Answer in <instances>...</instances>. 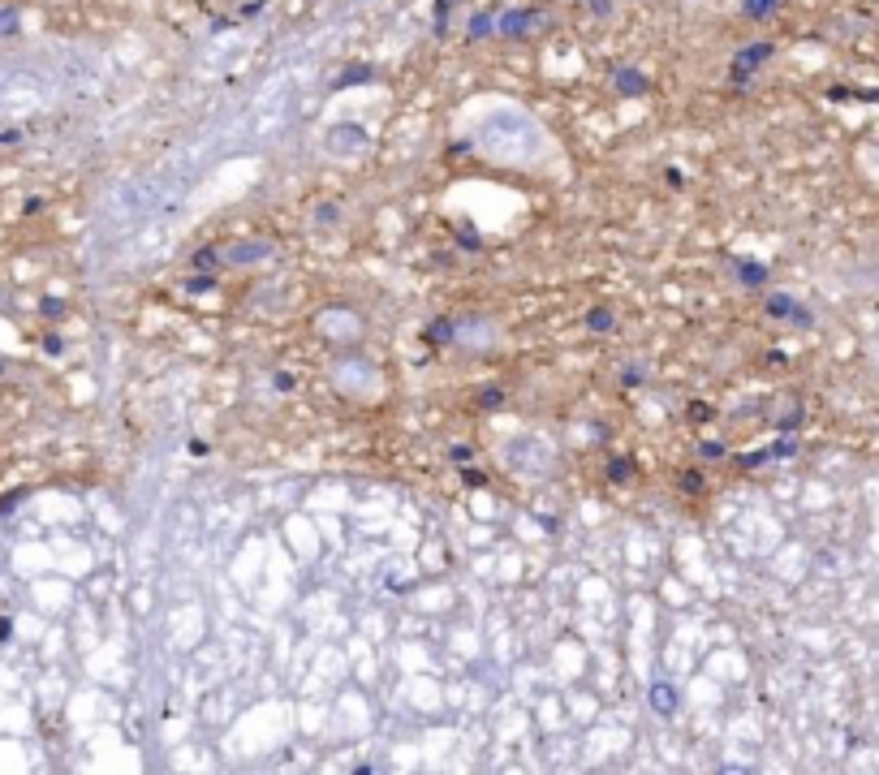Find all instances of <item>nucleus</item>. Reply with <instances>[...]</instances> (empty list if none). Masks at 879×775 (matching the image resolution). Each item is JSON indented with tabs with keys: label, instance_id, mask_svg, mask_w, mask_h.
<instances>
[{
	"label": "nucleus",
	"instance_id": "obj_1",
	"mask_svg": "<svg viewBox=\"0 0 879 775\" xmlns=\"http://www.w3.org/2000/svg\"><path fill=\"white\" fill-rule=\"evenodd\" d=\"M267 254H271L267 242H242V246H229V250H225V263L242 267V263H254V259H267Z\"/></svg>",
	"mask_w": 879,
	"mask_h": 775
},
{
	"label": "nucleus",
	"instance_id": "obj_2",
	"mask_svg": "<svg viewBox=\"0 0 879 775\" xmlns=\"http://www.w3.org/2000/svg\"><path fill=\"white\" fill-rule=\"evenodd\" d=\"M362 142H366V134L358 125H337V134H327V147H337V151H354Z\"/></svg>",
	"mask_w": 879,
	"mask_h": 775
},
{
	"label": "nucleus",
	"instance_id": "obj_3",
	"mask_svg": "<svg viewBox=\"0 0 879 775\" xmlns=\"http://www.w3.org/2000/svg\"><path fill=\"white\" fill-rule=\"evenodd\" d=\"M767 310H772L776 319H789V315H793L797 323H810V315H806V310H797V306H793V298H785V293H776V298H767Z\"/></svg>",
	"mask_w": 879,
	"mask_h": 775
},
{
	"label": "nucleus",
	"instance_id": "obj_4",
	"mask_svg": "<svg viewBox=\"0 0 879 775\" xmlns=\"http://www.w3.org/2000/svg\"><path fill=\"white\" fill-rule=\"evenodd\" d=\"M733 267H737V276H741L746 285H763V281H767V267H763V263H754V259H737Z\"/></svg>",
	"mask_w": 879,
	"mask_h": 775
},
{
	"label": "nucleus",
	"instance_id": "obj_5",
	"mask_svg": "<svg viewBox=\"0 0 879 775\" xmlns=\"http://www.w3.org/2000/svg\"><path fill=\"white\" fill-rule=\"evenodd\" d=\"M453 332H457V327H453L449 319H440V323H427V341H431V345H453V341H457Z\"/></svg>",
	"mask_w": 879,
	"mask_h": 775
},
{
	"label": "nucleus",
	"instance_id": "obj_6",
	"mask_svg": "<svg viewBox=\"0 0 879 775\" xmlns=\"http://www.w3.org/2000/svg\"><path fill=\"white\" fill-rule=\"evenodd\" d=\"M215 263H225V254H220V250H211V246L194 250V259H190V267H198V271H211Z\"/></svg>",
	"mask_w": 879,
	"mask_h": 775
},
{
	"label": "nucleus",
	"instance_id": "obj_7",
	"mask_svg": "<svg viewBox=\"0 0 879 775\" xmlns=\"http://www.w3.org/2000/svg\"><path fill=\"white\" fill-rule=\"evenodd\" d=\"M629 474H634V461H629V457H612V461H608V478H612V482H629Z\"/></svg>",
	"mask_w": 879,
	"mask_h": 775
},
{
	"label": "nucleus",
	"instance_id": "obj_8",
	"mask_svg": "<svg viewBox=\"0 0 879 775\" xmlns=\"http://www.w3.org/2000/svg\"><path fill=\"white\" fill-rule=\"evenodd\" d=\"M478 405H483V409H500V405H505V388H496V383L483 388V392H478Z\"/></svg>",
	"mask_w": 879,
	"mask_h": 775
},
{
	"label": "nucleus",
	"instance_id": "obj_9",
	"mask_svg": "<svg viewBox=\"0 0 879 775\" xmlns=\"http://www.w3.org/2000/svg\"><path fill=\"white\" fill-rule=\"evenodd\" d=\"M586 327H590V332H608V327H612V310H590V315H586Z\"/></svg>",
	"mask_w": 879,
	"mask_h": 775
},
{
	"label": "nucleus",
	"instance_id": "obj_10",
	"mask_svg": "<svg viewBox=\"0 0 879 775\" xmlns=\"http://www.w3.org/2000/svg\"><path fill=\"white\" fill-rule=\"evenodd\" d=\"M207 289H215V276H207V271H203V276H190V281H186V293H207Z\"/></svg>",
	"mask_w": 879,
	"mask_h": 775
},
{
	"label": "nucleus",
	"instance_id": "obj_11",
	"mask_svg": "<svg viewBox=\"0 0 879 775\" xmlns=\"http://www.w3.org/2000/svg\"><path fill=\"white\" fill-rule=\"evenodd\" d=\"M651 702L659 706V715H668V711H673V689H664V685L651 689Z\"/></svg>",
	"mask_w": 879,
	"mask_h": 775
},
{
	"label": "nucleus",
	"instance_id": "obj_12",
	"mask_svg": "<svg viewBox=\"0 0 879 775\" xmlns=\"http://www.w3.org/2000/svg\"><path fill=\"white\" fill-rule=\"evenodd\" d=\"M526 22H530V13H509V18L500 22V30H505V35H509V30L517 35V30H526Z\"/></svg>",
	"mask_w": 879,
	"mask_h": 775
},
{
	"label": "nucleus",
	"instance_id": "obj_13",
	"mask_svg": "<svg viewBox=\"0 0 879 775\" xmlns=\"http://www.w3.org/2000/svg\"><path fill=\"white\" fill-rule=\"evenodd\" d=\"M617 82H621V91H625V95H638V91L646 86V82H642L638 74H617Z\"/></svg>",
	"mask_w": 879,
	"mask_h": 775
},
{
	"label": "nucleus",
	"instance_id": "obj_14",
	"mask_svg": "<svg viewBox=\"0 0 879 775\" xmlns=\"http://www.w3.org/2000/svg\"><path fill=\"white\" fill-rule=\"evenodd\" d=\"M461 482H466V487H487V474L474 470V465H466V470H461Z\"/></svg>",
	"mask_w": 879,
	"mask_h": 775
},
{
	"label": "nucleus",
	"instance_id": "obj_15",
	"mask_svg": "<svg viewBox=\"0 0 879 775\" xmlns=\"http://www.w3.org/2000/svg\"><path fill=\"white\" fill-rule=\"evenodd\" d=\"M43 315H47V319H61V315H65V302H57V298H43Z\"/></svg>",
	"mask_w": 879,
	"mask_h": 775
},
{
	"label": "nucleus",
	"instance_id": "obj_16",
	"mask_svg": "<svg viewBox=\"0 0 879 775\" xmlns=\"http://www.w3.org/2000/svg\"><path fill=\"white\" fill-rule=\"evenodd\" d=\"M337 215H341V211H337L332 203H323V207L315 211V220H319V225H332V220H337Z\"/></svg>",
	"mask_w": 879,
	"mask_h": 775
},
{
	"label": "nucleus",
	"instance_id": "obj_17",
	"mask_svg": "<svg viewBox=\"0 0 879 775\" xmlns=\"http://www.w3.org/2000/svg\"><path fill=\"white\" fill-rule=\"evenodd\" d=\"M772 5H776V0H746V13H767Z\"/></svg>",
	"mask_w": 879,
	"mask_h": 775
},
{
	"label": "nucleus",
	"instance_id": "obj_18",
	"mask_svg": "<svg viewBox=\"0 0 879 775\" xmlns=\"http://www.w3.org/2000/svg\"><path fill=\"white\" fill-rule=\"evenodd\" d=\"M702 457H724V444H720V439H707V444H702Z\"/></svg>",
	"mask_w": 879,
	"mask_h": 775
},
{
	"label": "nucleus",
	"instance_id": "obj_19",
	"mask_svg": "<svg viewBox=\"0 0 879 775\" xmlns=\"http://www.w3.org/2000/svg\"><path fill=\"white\" fill-rule=\"evenodd\" d=\"M457 242H461V246H470V250H478V246H483V242H478V233H470V229H461V233H457Z\"/></svg>",
	"mask_w": 879,
	"mask_h": 775
},
{
	"label": "nucleus",
	"instance_id": "obj_20",
	"mask_svg": "<svg viewBox=\"0 0 879 775\" xmlns=\"http://www.w3.org/2000/svg\"><path fill=\"white\" fill-rule=\"evenodd\" d=\"M18 500H22V491H13V495H5V500H0V517H5V513H13V504H18Z\"/></svg>",
	"mask_w": 879,
	"mask_h": 775
},
{
	"label": "nucleus",
	"instance_id": "obj_21",
	"mask_svg": "<svg viewBox=\"0 0 879 775\" xmlns=\"http://www.w3.org/2000/svg\"><path fill=\"white\" fill-rule=\"evenodd\" d=\"M690 418H694V422H702V418H711V409H707L702 401H694V409H690Z\"/></svg>",
	"mask_w": 879,
	"mask_h": 775
},
{
	"label": "nucleus",
	"instance_id": "obj_22",
	"mask_svg": "<svg viewBox=\"0 0 879 775\" xmlns=\"http://www.w3.org/2000/svg\"><path fill=\"white\" fill-rule=\"evenodd\" d=\"M681 487H685V491H702V478H698V474H685Z\"/></svg>",
	"mask_w": 879,
	"mask_h": 775
},
{
	"label": "nucleus",
	"instance_id": "obj_23",
	"mask_svg": "<svg viewBox=\"0 0 879 775\" xmlns=\"http://www.w3.org/2000/svg\"><path fill=\"white\" fill-rule=\"evenodd\" d=\"M43 349H47V353H61V349H65V341H61V336H47V341H43Z\"/></svg>",
	"mask_w": 879,
	"mask_h": 775
}]
</instances>
